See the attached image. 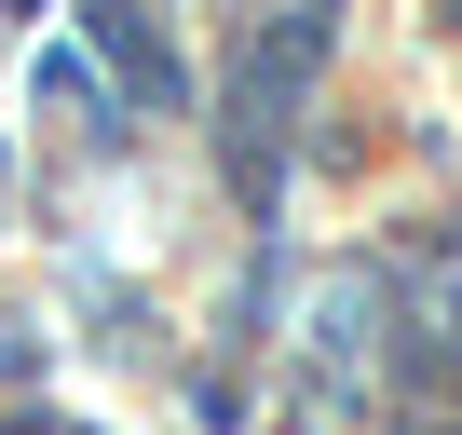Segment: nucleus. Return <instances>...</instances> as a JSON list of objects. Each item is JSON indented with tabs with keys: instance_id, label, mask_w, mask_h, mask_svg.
Wrapping results in <instances>:
<instances>
[{
	"instance_id": "1",
	"label": "nucleus",
	"mask_w": 462,
	"mask_h": 435,
	"mask_svg": "<svg viewBox=\"0 0 462 435\" xmlns=\"http://www.w3.org/2000/svg\"><path fill=\"white\" fill-rule=\"evenodd\" d=\"M96 42H109V55L136 69V96H177V82H163V42L136 28V0H96Z\"/></svg>"
}]
</instances>
